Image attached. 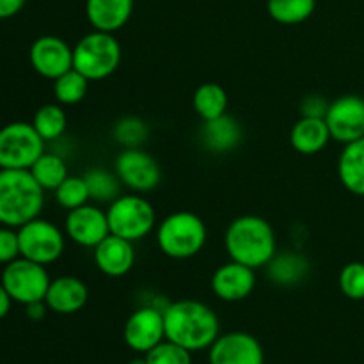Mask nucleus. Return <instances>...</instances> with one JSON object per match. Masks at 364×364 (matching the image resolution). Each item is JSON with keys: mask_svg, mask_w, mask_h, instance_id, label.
<instances>
[{"mask_svg": "<svg viewBox=\"0 0 364 364\" xmlns=\"http://www.w3.org/2000/svg\"><path fill=\"white\" fill-rule=\"evenodd\" d=\"M95 263L100 272L105 276H127L135 265L134 242H128L116 235H109L95 247Z\"/></svg>", "mask_w": 364, "mask_h": 364, "instance_id": "a211bd4d", "label": "nucleus"}, {"mask_svg": "<svg viewBox=\"0 0 364 364\" xmlns=\"http://www.w3.org/2000/svg\"><path fill=\"white\" fill-rule=\"evenodd\" d=\"M199 142L210 153H230L242 142V127L233 116L224 114L217 119L203 121L199 128Z\"/></svg>", "mask_w": 364, "mask_h": 364, "instance_id": "6ab92c4d", "label": "nucleus"}, {"mask_svg": "<svg viewBox=\"0 0 364 364\" xmlns=\"http://www.w3.org/2000/svg\"><path fill=\"white\" fill-rule=\"evenodd\" d=\"M316 0H267L270 18L281 25H299L315 13Z\"/></svg>", "mask_w": 364, "mask_h": 364, "instance_id": "cd10ccee", "label": "nucleus"}, {"mask_svg": "<svg viewBox=\"0 0 364 364\" xmlns=\"http://www.w3.org/2000/svg\"><path fill=\"white\" fill-rule=\"evenodd\" d=\"M112 137L123 148H141L148 139V124L135 116H124L112 127Z\"/></svg>", "mask_w": 364, "mask_h": 364, "instance_id": "c756f323", "label": "nucleus"}, {"mask_svg": "<svg viewBox=\"0 0 364 364\" xmlns=\"http://www.w3.org/2000/svg\"><path fill=\"white\" fill-rule=\"evenodd\" d=\"M331 139L329 128L323 117L302 116L290 130V144L301 155H316L322 151Z\"/></svg>", "mask_w": 364, "mask_h": 364, "instance_id": "412c9836", "label": "nucleus"}, {"mask_svg": "<svg viewBox=\"0 0 364 364\" xmlns=\"http://www.w3.org/2000/svg\"><path fill=\"white\" fill-rule=\"evenodd\" d=\"M11 302H13V299H11V295L7 294V290L4 288V284L0 283V320H2L7 313H9Z\"/></svg>", "mask_w": 364, "mask_h": 364, "instance_id": "4c0bfd02", "label": "nucleus"}, {"mask_svg": "<svg viewBox=\"0 0 364 364\" xmlns=\"http://www.w3.org/2000/svg\"><path fill=\"white\" fill-rule=\"evenodd\" d=\"M25 309H27L28 318L34 320V322H38V320L45 318L48 306L45 304V301H38V302H31V304H27L25 306Z\"/></svg>", "mask_w": 364, "mask_h": 364, "instance_id": "e433bc0d", "label": "nucleus"}, {"mask_svg": "<svg viewBox=\"0 0 364 364\" xmlns=\"http://www.w3.org/2000/svg\"><path fill=\"white\" fill-rule=\"evenodd\" d=\"M224 247L233 262L255 270L265 269L277 252L276 233L263 217L240 215L226 228Z\"/></svg>", "mask_w": 364, "mask_h": 364, "instance_id": "f03ea898", "label": "nucleus"}, {"mask_svg": "<svg viewBox=\"0 0 364 364\" xmlns=\"http://www.w3.org/2000/svg\"><path fill=\"white\" fill-rule=\"evenodd\" d=\"M148 364H192V352L169 340H164L144 354Z\"/></svg>", "mask_w": 364, "mask_h": 364, "instance_id": "473e14b6", "label": "nucleus"}, {"mask_svg": "<svg viewBox=\"0 0 364 364\" xmlns=\"http://www.w3.org/2000/svg\"><path fill=\"white\" fill-rule=\"evenodd\" d=\"M32 127L36 128L41 139L45 142L57 141L64 135L68 128V116L64 109L55 103H46L39 107L32 119Z\"/></svg>", "mask_w": 364, "mask_h": 364, "instance_id": "a878e982", "label": "nucleus"}, {"mask_svg": "<svg viewBox=\"0 0 364 364\" xmlns=\"http://www.w3.org/2000/svg\"><path fill=\"white\" fill-rule=\"evenodd\" d=\"M89 301L87 284L75 276H60L50 281L45 304L59 315H73L84 309Z\"/></svg>", "mask_w": 364, "mask_h": 364, "instance_id": "f3484780", "label": "nucleus"}, {"mask_svg": "<svg viewBox=\"0 0 364 364\" xmlns=\"http://www.w3.org/2000/svg\"><path fill=\"white\" fill-rule=\"evenodd\" d=\"M50 276L45 265L31 262L27 258H16L7 263L2 270L0 283L11 295L13 302L27 306L31 302L45 301L50 287Z\"/></svg>", "mask_w": 364, "mask_h": 364, "instance_id": "1a4fd4ad", "label": "nucleus"}, {"mask_svg": "<svg viewBox=\"0 0 364 364\" xmlns=\"http://www.w3.org/2000/svg\"><path fill=\"white\" fill-rule=\"evenodd\" d=\"M28 60L36 73L55 80L73 68V46L59 36H41L31 45Z\"/></svg>", "mask_w": 364, "mask_h": 364, "instance_id": "2eb2a0df", "label": "nucleus"}, {"mask_svg": "<svg viewBox=\"0 0 364 364\" xmlns=\"http://www.w3.org/2000/svg\"><path fill=\"white\" fill-rule=\"evenodd\" d=\"M53 192H55V199L59 206H63L68 212L82 205H87L91 201L84 176H68Z\"/></svg>", "mask_w": 364, "mask_h": 364, "instance_id": "7c9ffc66", "label": "nucleus"}, {"mask_svg": "<svg viewBox=\"0 0 364 364\" xmlns=\"http://www.w3.org/2000/svg\"><path fill=\"white\" fill-rule=\"evenodd\" d=\"M45 144L32 123L6 124L0 128V169H31L45 153Z\"/></svg>", "mask_w": 364, "mask_h": 364, "instance_id": "0eeeda50", "label": "nucleus"}, {"mask_svg": "<svg viewBox=\"0 0 364 364\" xmlns=\"http://www.w3.org/2000/svg\"><path fill=\"white\" fill-rule=\"evenodd\" d=\"M210 364H265L262 343L242 331L219 334L208 348Z\"/></svg>", "mask_w": 364, "mask_h": 364, "instance_id": "4468645a", "label": "nucleus"}, {"mask_svg": "<svg viewBox=\"0 0 364 364\" xmlns=\"http://www.w3.org/2000/svg\"><path fill=\"white\" fill-rule=\"evenodd\" d=\"M45 206V188L28 169H0V224L20 228Z\"/></svg>", "mask_w": 364, "mask_h": 364, "instance_id": "7ed1b4c3", "label": "nucleus"}, {"mask_svg": "<svg viewBox=\"0 0 364 364\" xmlns=\"http://www.w3.org/2000/svg\"><path fill=\"white\" fill-rule=\"evenodd\" d=\"M208 238L205 220L196 213L180 210L156 226V245L171 259H191L203 251Z\"/></svg>", "mask_w": 364, "mask_h": 364, "instance_id": "20e7f679", "label": "nucleus"}, {"mask_svg": "<svg viewBox=\"0 0 364 364\" xmlns=\"http://www.w3.org/2000/svg\"><path fill=\"white\" fill-rule=\"evenodd\" d=\"M123 48L112 32L92 31L82 36L73 46V68L89 82H100L116 73Z\"/></svg>", "mask_w": 364, "mask_h": 364, "instance_id": "39448f33", "label": "nucleus"}, {"mask_svg": "<svg viewBox=\"0 0 364 364\" xmlns=\"http://www.w3.org/2000/svg\"><path fill=\"white\" fill-rule=\"evenodd\" d=\"M128 364H148V363H146V358H137V359H132Z\"/></svg>", "mask_w": 364, "mask_h": 364, "instance_id": "58836bf2", "label": "nucleus"}, {"mask_svg": "<svg viewBox=\"0 0 364 364\" xmlns=\"http://www.w3.org/2000/svg\"><path fill=\"white\" fill-rule=\"evenodd\" d=\"M114 173L124 187L137 194L155 191L162 180L159 162L142 148H123L114 162Z\"/></svg>", "mask_w": 364, "mask_h": 364, "instance_id": "9d476101", "label": "nucleus"}, {"mask_svg": "<svg viewBox=\"0 0 364 364\" xmlns=\"http://www.w3.org/2000/svg\"><path fill=\"white\" fill-rule=\"evenodd\" d=\"M327 109H329V103L320 95L306 96L301 103V112L306 117H326Z\"/></svg>", "mask_w": 364, "mask_h": 364, "instance_id": "f704fd0d", "label": "nucleus"}, {"mask_svg": "<svg viewBox=\"0 0 364 364\" xmlns=\"http://www.w3.org/2000/svg\"><path fill=\"white\" fill-rule=\"evenodd\" d=\"M338 176L350 194L364 198V137L343 146L338 159Z\"/></svg>", "mask_w": 364, "mask_h": 364, "instance_id": "4be33fe9", "label": "nucleus"}, {"mask_svg": "<svg viewBox=\"0 0 364 364\" xmlns=\"http://www.w3.org/2000/svg\"><path fill=\"white\" fill-rule=\"evenodd\" d=\"M166 340L191 352L208 350L220 334L219 316L208 304L194 299L169 302L164 309Z\"/></svg>", "mask_w": 364, "mask_h": 364, "instance_id": "f257e3e1", "label": "nucleus"}, {"mask_svg": "<svg viewBox=\"0 0 364 364\" xmlns=\"http://www.w3.org/2000/svg\"><path fill=\"white\" fill-rule=\"evenodd\" d=\"M134 13V0H85V16L92 31L117 32Z\"/></svg>", "mask_w": 364, "mask_h": 364, "instance_id": "aec40b11", "label": "nucleus"}, {"mask_svg": "<svg viewBox=\"0 0 364 364\" xmlns=\"http://www.w3.org/2000/svg\"><path fill=\"white\" fill-rule=\"evenodd\" d=\"M18 242H20L21 258L45 267L55 263L66 247L63 231L53 223L39 217L18 228Z\"/></svg>", "mask_w": 364, "mask_h": 364, "instance_id": "6e6552de", "label": "nucleus"}, {"mask_svg": "<svg viewBox=\"0 0 364 364\" xmlns=\"http://www.w3.org/2000/svg\"><path fill=\"white\" fill-rule=\"evenodd\" d=\"M124 343L137 354H148L166 340L164 311L155 306H142L128 316L123 329Z\"/></svg>", "mask_w": 364, "mask_h": 364, "instance_id": "f8f14e48", "label": "nucleus"}, {"mask_svg": "<svg viewBox=\"0 0 364 364\" xmlns=\"http://www.w3.org/2000/svg\"><path fill=\"white\" fill-rule=\"evenodd\" d=\"M31 174L34 180L41 185L45 191H55L68 176V166L66 160L59 155V153H43L34 164H32Z\"/></svg>", "mask_w": 364, "mask_h": 364, "instance_id": "393cba45", "label": "nucleus"}, {"mask_svg": "<svg viewBox=\"0 0 364 364\" xmlns=\"http://www.w3.org/2000/svg\"><path fill=\"white\" fill-rule=\"evenodd\" d=\"M192 107L203 121L217 119L228 114V92L215 82H205L196 89L192 96Z\"/></svg>", "mask_w": 364, "mask_h": 364, "instance_id": "b1692460", "label": "nucleus"}, {"mask_svg": "<svg viewBox=\"0 0 364 364\" xmlns=\"http://www.w3.org/2000/svg\"><path fill=\"white\" fill-rule=\"evenodd\" d=\"M16 258H20L18 231H14V228L2 226L0 228V263L7 265Z\"/></svg>", "mask_w": 364, "mask_h": 364, "instance_id": "72a5a7b5", "label": "nucleus"}, {"mask_svg": "<svg viewBox=\"0 0 364 364\" xmlns=\"http://www.w3.org/2000/svg\"><path fill=\"white\" fill-rule=\"evenodd\" d=\"M270 281L279 287H295L302 283L309 274V262L302 255L294 251H284L274 256L265 267Z\"/></svg>", "mask_w": 364, "mask_h": 364, "instance_id": "5701e85b", "label": "nucleus"}, {"mask_svg": "<svg viewBox=\"0 0 364 364\" xmlns=\"http://www.w3.org/2000/svg\"><path fill=\"white\" fill-rule=\"evenodd\" d=\"M25 2L27 0H0V20H7V18L20 13Z\"/></svg>", "mask_w": 364, "mask_h": 364, "instance_id": "c9c22d12", "label": "nucleus"}, {"mask_svg": "<svg viewBox=\"0 0 364 364\" xmlns=\"http://www.w3.org/2000/svg\"><path fill=\"white\" fill-rule=\"evenodd\" d=\"M212 291L224 302H238L247 299L256 288V270L233 262L223 263L212 276Z\"/></svg>", "mask_w": 364, "mask_h": 364, "instance_id": "dca6fc26", "label": "nucleus"}, {"mask_svg": "<svg viewBox=\"0 0 364 364\" xmlns=\"http://www.w3.org/2000/svg\"><path fill=\"white\" fill-rule=\"evenodd\" d=\"M341 294L350 301H363L364 299V263L350 262L341 269L338 277Z\"/></svg>", "mask_w": 364, "mask_h": 364, "instance_id": "2f4dec72", "label": "nucleus"}, {"mask_svg": "<svg viewBox=\"0 0 364 364\" xmlns=\"http://www.w3.org/2000/svg\"><path fill=\"white\" fill-rule=\"evenodd\" d=\"M326 123L331 139L340 144H350L364 137V100L361 96L345 95L329 103Z\"/></svg>", "mask_w": 364, "mask_h": 364, "instance_id": "9b49d317", "label": "nucleus"}, {"mask_svg": "<svg viewBox=\"0 0 364 364\" xmlns=\"http://www.w3.org/2000/svg\"><path fill=\"white\" fill-rule=\"evenodd\" d=\"M110 235L128 242L148 237L156 226V212L151 203L141 194H121L107 208Z\"/></svg>", "mask_w": 364, "mask_h": 364, "instance_id": "423d86ee", "label": "nucleus"}, {"mask_svg": "<svg viewBox=\"0 0 364 364\" xmlns=\"http://www.w3.org/2000/svg\"><path fill=\"white\" fill-rule=\"evenodd\" d=\"M64 231L68 238L80 247L95 249L110 235L107 210L89 203L70 210L64 220Z\"/></svg>", "mask_w": 364, "mask_h": 364, "instance_id": "ddd939ff", "label": "nucleus"}, {"mask_svg": "<svg viewBox=\"0 0 364 364\" xmlns=\"http://www.w3.org/2000/svg\"><path fill=\"white\" fill-rule=\"evenodd\" d=\"M84 180L87 183L91 201L96 203H112L114 199L121 196V180L116 173L103 169V167H92L84 174Z\"/></svg>", "mask_w": 364, "mask_h": 364, "instance_id": "bb28decb", "label": "nucleus"}, {"mask_svg": "<svg viewBox=\"0 0 364 364\" xmlns=\"http://www.w3.org/2000/svg\"><path fill=\"white\" fill-rule=\"evenodd\" d=\"M87 89L89 80L75 68H71L70 71H66V73L53 80V95H55V100L60 105H77V103H80L87 95Z\"/></svg>", "mask_w": 364, "mask_h": 364, "instance_id": "c85d7f7f", "label": "nucleus"}]
</instances>
